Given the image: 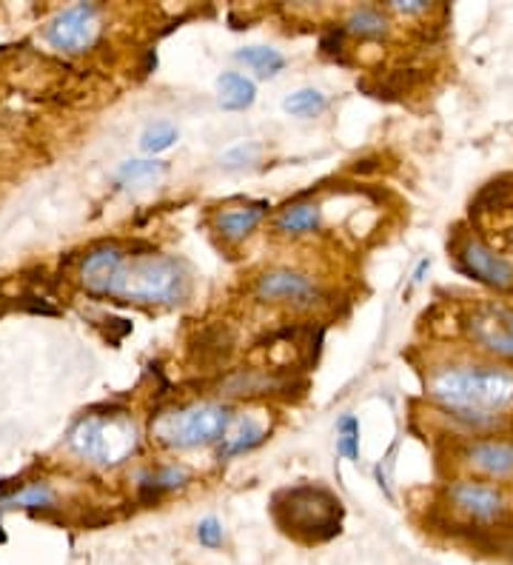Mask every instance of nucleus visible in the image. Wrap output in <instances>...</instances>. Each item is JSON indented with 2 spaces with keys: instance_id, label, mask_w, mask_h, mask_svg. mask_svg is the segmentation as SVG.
<instances>
[{
  "instance_id": "f257e3e1",
  "label": "nucleus",
  "mask_w": 513,
  "mask_h": 565,
  "mask_svg": "<svg viewBox=\"0 0 513 565\" xmlns=\"http://www.w3.org/2000/svg\"><path fill=\"white\" fill-rule=\"evenodd\" d=\"M268 511L282 534L306 545L329 543L342 531V503L334 491L314 483L280 489L271 497Z\"/></svg>"
},
{
  "instance_id": "473e14b6",
  "label": "nucleus",
  "mask_w": 513,
  "mask_h": 565,
  "mask_svg": "<svg viewBox=\"0 0 513 565\" xmlns=\"http://www.w3.org/2000/svg\"><path fill=\"white\" fill-rule=\"evenodd\" d=\"M9 309H12V303H9V297L3 295V291H0V320L7 318V315H9Z\"/></svg>"
},
{
  "instance_id": "f3484780",
  "label": "nucleus",
  "mask_w": 513,
  "mask_h": 565,
  "mask_svg": "<svg viewBox=\"0 0 513 565\" xmlns=\"http://www.w3.org/2000/svg\"><path fill=\"white\" fill-rule=\"evenodd\" d=\"M274 228H277L280 235L291 237L317 232V228H320V206H317V203H291V206H286L277 214Z\"/></svg>"
},
{
  "instance_id": "9b49d317",
  "label": "nucleus",
  "mask_w": 513,
  "mask_h": 565,
  "mask_svg": "<svg viewBox=\"0 0 513 565\" xmlns=\"http://www.w3.org/2000/svg\"><path fill=\"white\" fill-rule=\"evenodd\" d=\"M217 388L223 394H232V397H257V394H288L291 388H302L306 392L308 383L306 380H297L295 374H274L246 369V372H234L220 380Z\"/></svg>"
},
{
  "instance_id": "aec40b11",
  "label": "nucleus",
  "mask_w": 513,
  "mask_h": 565,
  "mask_svg": "<svg viewBox=\"0 0 513 565\" xmlns=\"http://www.w3.org/2000/svg\"><path fill=\"white\" fill-rule=\"evenodd\" d=\"M282 109H286L288 115H295V118H317V115H322V111L329 109V100H325V95L317 89H300L282 100Z\"/></svg>"
},
{
  "instance_id": "6ab92c4d",
  "label": "nucleus",
  "mask_w": 513,
  "mask_h": 565,
  "mask_svg": "<svg viewBox=\"0 0 513 565\" xmlns=\"http://www.w3.org/2000/svg\"><path fill=\"white\" fill-rule=\"evenodd\" d=\"M234 57H237L239 63H246V66H252L254 72L260 77H274L277 72L286 70V57L277 52V49L271 46H246V49H237L234 52Z\"/></svg>"
},
{
  "instance_id": "7ed1b4c3",
  "label": "nucleus",
  "mask_w": 513,
  "mask_h": 565,
  "mask_svg": "<svg viewBox=\"0 0 513 565\" xmlns=\"http://www.w3.org/2000/svg\"><path fill=\"white\" fill-rule=\"evenodd\" d=\"M431 394L459 417H485L513 403V374L496 369H448L431 380Z\"/></svg>"
},
{
  "instance_id": "393cba45",
  "label": "nucleus",
  "mask_w": 513,
  "mask_h": 565,
  "mask_svg": "<svg viewBox=\"0 0 513 565\" xmlns=\"http://www.w3.org/2000/svg\"><path fill=\"white\" fill-rule=\"evenodd\" d=\"M178 143V129L171 124H165V120H160V124L149 126V129L143 131V138H140V146H143V152H165V149H171V146Z\"/></svg>"
},
{
  "instance_id": "c756f323",
  "label": "nucleus",
  "mask_w": 513,
  "mask_h": 565,
  "mask_svg": "<svg viewBox=\"0 0 513 565\" xmlns=\"http://www.w3.org/2000/svg\"><path fill=\"white\" fill-rule=\"evenodd\" d=\"M345 35H349V29L345 26H334L329 29L325 35L320 38V52L329 57H340L342 61V49H345ZM345 63V61H342Z\"/></svg>"
},
{
  "instance_id": "9d476101",
  "label": "nucleus",
  "mask_w": 513,
  "mask_h": 565,
  "mask_svg": "<svg viewBox=\"0 0 513 565\" xmlns=\"http://www.w3.org/2000/svg\"><path fill=\"white\" fill-rule=\"evenodd\" d=\"M468 334L477 345L502 358H513V311L502 306H485L468 318Z\"/></svg>"
},
{
  "instance_id": "412c9836",
  "label": "nucleus",
  "mask_w": 513,
  "mask_h": 565,
  "mask_svg": "<svg viewBox=\"0 0 513 565\" xmlns=\"http://www.w3.org/2000/svg\"><path fill=\"white\" fill-rule=\"evenodd\" d=\"M345 29L356 38H383L388 32V21H385V14L380 9L365 7L351 14V21L345 23Z\"/></svg>"
},
{
  "instance_id": "4be33fe9",
  "label": "nucleus",
  "mask_w": 513,
  "mask_h": 565,
  "mask_svg": "<svg viewBox=\"0 0 513 565\" xmlns=\"http://www.w3.org/2000/svg\"><path fill=\"white\" fill-rule=\"evenodd\" d=\"M511 194H513L511 180H493V183H488V186L477 194V201H473V206H471V214L496 212V209H502L507 201H511Z\"/></svg>"
},
{
  "instance_id": "20e7f679",
  "label": "nucleus",
  "mask_w": 513,
  "mask_h": 565,
  "mask_svg": "<svg viewBox=\"0 0 513 565\" xmlns=\"http://www.w3.org/2000/svg\"><path fill=\"white\" fill-rule=\"evenodd\" d=\"M72 448L100 466H117L137 448V428L120 406H109V414L89 412L72 431Z\"/></svg>"
},
{
  "instance_id": "c85d7f7f",
  "label": "nucleus",
  "mask_w": 513,
  "mask_h": 565,
  "mask_svg": "<svg viewBox=\"0 0 513 565\" xmlns=\"http://www.w3.org/2000/svg\"><path fill=\"white\" fill-rule=\"evenodd\" d=\"M223 540H226V531H223V523L217 518H205L197 525V543L205 545V548H220Z\"/></svg>"
},
{
  "instance_id": "7c9ffc66",
  "label": "nucleus",
  "mask_w": 513,
  "mask_h": 565,
  "mask_svg": "<svg viewBox=\"0 0 513 565\" xmlns=\"http://www.w3.org/2000/svg\"><path fill=\"white\" fill-rule=\"evenodd\" d=\"M391 7L403 14H425L431 9V3H425V0H394Z\"/></svg>"
},
{
  "instance_id": "dca6fc26",
  "label": "nucleus",
  "mask_w": 513,
  "mask_h": 565,
  "mask_svg": "<svg viewBox=\"0 0 513 565\" xmlns=\"http://www.w3.org/2000/svg\"><path fill=\"white\" fill-rule=\"evenodd\" d=\"M257 86L252 77L239 75V72H223L217 77V100L226 111H243L254 104Z\"/></svg>"
},
{
  "instance_id": "0eeeda50",
  "label": "nucleus",
  "mask_w": 513,
  "mask_h": 565,
  "mask_svg": "<svg viewBox=\"0 0 513 565\" xmlns=\"http://www.w3.org/2000/svg\"><path fill=\"white\" fill-rule=\"evenodd\" d=\"M453 257H457V269L462 275L473 277V280L485 282L496 291H513V266L502 260L500 255H493L491 248L477 237H466L453 246Z\"/></svg>"
},
{
  "instance_id": "423d86ee",
  "label": "nucleus",
  "mask_w": 513,
  "mask_h": 565,
  "mask_svg": "<svg viewBox=\"0 0 513 565\" xmlns=\"http://www.w3.org/2000/svg\"><path fill=\"white\" fill-rule=\"evenodd\" d=\"M453 509L462 514L471 525L493 531V525L511 523V505H507L505 494L491 486L479 483H457L448 489Z\"/></svg>"
},
{
  "instance_id": "a878e982",
  "label": "nucleus",
  "mask_w": 513,
  "mask_h": 565,
  "mask_svg": "<svg viewBox=\"0 0 513 565\" xmlns=\"http://www.w3.org/2000/svg\"><path fill=\"white\" fill-rule=\"evenodd\" d=\"M260 154H263L260 143H239L220 158V166H223V169H246V166L257 163Z\"/></svg>"
},
{
  "instance_id": "f8f14e48",
  "label": "nucleus",
  "mask_w": 513,
  "mask_h": 565,
  "mask_svg": "<svg viewBox=\"0 0 513 565\" xmlns=\"http://www.w3.org/2000/svg\"><path fill=\"white\" fill-rule=\"evenodd\" d=\"M234 354V331L226 323L203 326L189 340V358L200 369H220Z\"/></svg>"
},
{
  "instance_id": "bb28decb",
  "label": "nucleus",
  "mask_w": 513,
  "mask_h": 565,
  "mask_svg": "<svg viewBox=\"0 0 513 565\" xmlns=\"http://www.w3.org/2000/svg\"><path fill=\"white\" fill-rule=\"evenodd\" d=\"M0 503H3V509H12V505H23V509H46V505H52V491L34 486V489L18 491V494L7 497V500H0Z\"/></svg>"
},
{
  "instance_id": "2eb2a0df",
  "label": "nucleus",
  "mask_w": 513,
  "mask_h": 565,
  "mask_svg": "<svg viewBox=\"0 0 513 565\" xmlns=\"http://www.w3.org/2000/svg\"><path fill=\"white\" fill-rule=\"evenodd\" d=\"M266 209H268V203H254V206L228 209V212H220L217 214V232L226 237L228 243L246 241L254 228H257V223L263 221Z\"/></svg>"
},
{
  "instance_id": "2f4dec72",
  "label": "nucleus",
  "mask_w": 513,
  "mask_h": 565,
  "mask_svg": "<svg viewBox=\"0 0 513 565\" xmlns=\"http://www.w3.org/2000/svg\"><path fill=\"white\" fill-rule=\"evenodd\" d=\"M431 269V260H423L417 266V271H414V282H423L425 280V271Z\"/></svg>"
},
{
  "instance_id": "5701e85b",
  "label": "nucleus",
  "mask_w": 513,
  "mask_h": 565,
  "mask_svg": "<svg viewBox=\"0 0 513 565\" xmlns=\"http://www.w3.org/2000/svg\"><path fill=\"white\" fill-rule=\"evenodd\" d=\"M169 166L160 163V160H129V163L120 166L117 180L120 183H143V180H154L160 174H165Z\"/></svg>"
},
{
  "instance_id": "f03ea898",
  "label": "nucleus",
  "mask_w": 513,
  "mask_h": 565,
  "mask_svg": "<svg viewBox=\"0 0 513 565\" xmlns=\"http://www.w3.org/2000/svg\"><path fill=\"white\" fill-rule=\"evenodd\" d=\"M189 291H192V277H189L185 263L174 260V257L149 255L124 263L106 297H120L126 303L171 306L183 303Z\"/></svg>"
},
{
  "instance_id": "6e6552de",
  "label": "nucleus",
  "mask_w": 513,
  "mask_h": 565,
  "mask_svg": "<svg viewBox=\"0 0 513 565\" xmlns=\"http://www.w3.org/2000/svg\"><path fill=\"white\" fill-rule=\"evenodd\" d=\"M254 295L263 303H291L295 309H311L320 300L314 280L291 269H274L257 277Z\"/></svg>"
},
{
  "instance_id": "ddd939ff",
  "label": "nucleus",
  "mask_w": 513,
  "mask_h": 565,
  "mask_svg": "<svg viewBox=\"0 0 513 565\" xmlns=\"http://www.w3.org/2000/svg\"><path fill=\"white\" fill-rule=\"evenodd\" d=\"M466 460L473 469L485 471L491 477H505L513 471V443L479 440L466 451Z\"/></svg>"
},
{
  "instance_id": "1a4fd4ad",
  "label": "nucleus",
  "mask_w": 513,
  "mask_h": 565,
  "mask_svg": "<svg viewBox=\"0 0 513 565\" xmlns=\"http://www.w3.org/2000/svg\"><path fill=\"white\" fill-rule=\"evenodd\" d=\"M100 26H97V7L95 3H77L57 14L55 23L46 29V41L61 52H86L95 46Z\"/></svg>"
},
{
  "instance_id": "72a5a7b5",
  "label": "nucleus",
  "mask_w": 513,
  "mask_h": 565,
  "mask_svg": "<svg viewBox=\"0 0 513 565\" xmlns=\"http://www.w3.org/2000/svg\"><path fill=\"white\" fill-rule=\"evenodd\" d=\"M7 543V534H3V529H0V545Z\"/></svg>"
},
{
  "instance_id": "cd10ccee",
  "label": "nucleus",
  "mask_w": 513,
  "mask_h": 565,
  "mask_svg": "<svg viewBox=\"0 0 513 565\" xmlns=\"http://www.w3.org/2000/svg\"><path fill=\"white\" fill-rule=\"evenodd\" d=\"M18 309L29 311V315H43V318H57L61 315L55 306L46 303V297L41 291H26V295L18 297Z\"/></svg>"
},
{
  "instance_id": "a211bd4d",
  "label": "nucleus",
  "mask_w": 513,
  "mask_h": 565,
  "mask_svg": "<svg viewBox=\"0 0 513 565\" xmlns=\"http://www.w3.org/2000/svg\"><path fill=\"white\" fill-rule=\"evenodd\" d=\"M268 431L260 426L257 420H239L237 428L234 431H228L226 437H223V446H220V457L223 460H228V457H237V455H246V451H252V448H257L260 443H266Z\"/></svg>"
},
{
  "instance_id": "39448f33",
  "label": "nucleus",
  "mask_w": 513,
  "mask_h": 565,
  "mask_svg": "<svg viewBox=\"0 0 513 565\" xmlns=\"http://www.w3.org/2000/svg\"><path fill=\"white\" fill-rule=\"evenodd\" d=\"M228 426H232V408L220 403H194L180 412L160 414L151 423V431L169 448H197L226 437Z\"/></svg>"
},
{
  "instance_id": "4468645a",
  "label": "nucleus",
  "mask_w": 513,
  "mask_h": 565,
  "mask_svg": "<svg viewBox=\"0 0 513 565\" xmlns=\"http://www.w3.org/2000/svg\"><path fill=\"white\" fill-rule=\"evenodd\" d=\"M189 483V471L180 469V466H165V469L149 471V475H140V483H137V500L143 505H158L169 491H178Z\"/></svg>"
},
{
  "instance_id": "b1692460",
  "label": "nucleus",
  "mask_w": 513,
  "mask_h": 565,
  "mask_svg": "<svg viewBox=\"0 0 513 565\" xmlns=\"http://www.w3.org/2000/svg\"><path fill=\"white\" fill-rule=\"evenodd\" d=\"M336 435H340L336 451L349 457V460H360V420L351 417V414L340 417V423H336Z\"/></svg>"
}]
</instances>
